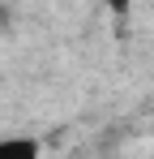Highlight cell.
I'll return each mask as SVG.
<instances>
[{"label": "cell", "mask_w": 154, "mask_h": 159, "mask_svg": "<svg viewBox=\"0 0 154 159\" xmlns=\"http://www.w3.org/2000/svg\"><path fill=\"white\" fill-rule=\"evenodd\" d=\"M0 159H43V146H39V138L9 133V138H0Z\"/></svg>", "instance_id": "cell-1"}]
</instances>
